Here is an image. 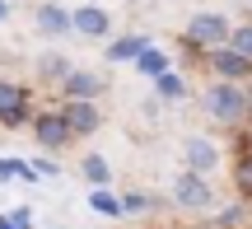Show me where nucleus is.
<instances>
[{
  "instance_id": "1",
  "label": "nucleus",
  "mask_w": 252,
  "mask_h": 229,
  "mask_svg": "<svg viewBox=\"0 0 252 229\" xmlns=\"http://www.w3.org/2000/svg\"><path fill=\"white\" fill-rule=\"evenodd\" d=\"M201 108L210 112V122L238 127V122H248V94H243V84L220 80V84H210V89L201 94Z\"/></svg>"
},
{
  "instance_id": "2",
  "label": "nucleus",
  "mask_w": 252,
  "mask_h": 229,
  "mask_svg": "<svg viewBox=\"0 0 252 229\" xmlns=\"http://www.w3.org/2000/svg\"><path fill=\"white\" fill-rule=\"evenodd\" d=\"M229 33H234V24H229L224 14H215V9H206V14H191L187 28H182V37H187L191 47H229Z\"/></svg>"
},
{
  "instance_id": "3",
  "label": "nucleus",
  "mask_w": 252,
  "mask_h": 229,
  "mask_svg": "<svg viewBox=\"0 0 252 229\" xmlns=\"http://www.w3.org/2000/svg\"><path fill=\"white\" fill-rule=\"evenodd\" d=\"M173 201H178L182 211H215V187H210V178L182 168V173L173 178Z\"/></svg>"
},
{
  "instance_id": "4",
  "label": "nucleus",
  "mask_w": 252,
  "mask_h": 229,
  "mask_svg": "<svg viewBox=\"0 0 252 229\" xmlns=\"http://www.w3.org/2000/svg\"><path fill=\"white\" fill-rule=\"evenodd\" d=\"M182 164H187V173L210 178L220 168V145L206 140V136H187V140H182Z\"/></svg>"
},
{
  "instance_id": "5",
  "label": "nucleus",
  "mask_w": 252,
  "mask_h": 229,
  "mask_svg": "<svg viewBox=\"0 0 252 229\" xmlns=\"http://www.w3.org/2000/svg\"><path fill=\"white\" fill-rule=\"evenodd\" d=\"M206 65L215 70V80H234V84L252 75V61H248L243 52H234V47H210V52H206Z\"/></svg>"
},
{
  "instance_id": "6",
  "label": "nucleus",
  "mask_w": 252,
  "mask_h": 229,
  "mask_svg": "<svg viewBox=\"0 0 252 229\" xmlns=\"http://www.w3.org/2000/svg\"><path fill=\"white\" fill-rule=\"evenodd\" d=\"M61 117H65V127H70L75 140H80V136H94V131L103 127L98 103H75V98H65V103H61Z\"/></svg>"
},
{
  "instance_id": "7",
  "label": "nucleus",
  "mask_w": 252,
  "mask_h": 229,
  "mask_svg": "<svg viewBox=\"0 0 252 229\" xmlns=\"http://www.w3.org/2000/svg\"><path fill=\"white\" fill-rule=\"evenodd\" d=\"M33 136H37V145H42V150H65L75 140L61 112H42V117H33Z\"/></svg>"
},
{
  "instance_id": "8",
  "label": "nucleus",
  "mask_w": 252,
  "mask_h": 229,
  "mask_svg": "<svg viewBox=\"0 0 252 229\" xmlns=\"http://www.w3.org/2000/svg\"><path fill=\"white\" fill-rule=\"evenodd\" d=\"M70 28L80 37H108L112 33V19H108L103 5H80V9H70Z\"/></svg>"
},
{
  "instance_id": "9",
  "label": "nucleus",
  "mask_w": 252,
  "mask_h": 229,
  "mask_svg": "<svg viewBox=\"0 0 252 229\" xmlns=\"http://www.w3.org/2000/svg\"><path fill=\"white\" fill-rule=\"evenodd\" d=\"M24 122H28V94L0 80V127H24Z\"/></svg>"
},
{
  "instance_id": "10",
  "label": "nucleus",
  "mask_w": 252,
  "mask_h": 229,
  "mask_svg": "<svg viewBox=\"0 0 252 229\" xmlns=\"http://www.w3.org/2000/svg\"><path fill=\"white\" fill-rule=\"evenodd\" d=\"M65 98H75V103H94L103 94V75H94V70H70L65 75Z\"/></svg>"
},
{
  "instance_id": "11",
  "label": "nucleus",
  "mask_w": 252,
  "mask_h": 229,
  "mask_svg": "<svg viewBox=\"0 0 252 229\" xmlns=\"http://www.w3.org/2000/svg\"><path fill=\"white\" fill-rule=\"evenodd\" d=\"M37 33H47V37H65V33H75L70 28V9L65 5H52V0H47V5H37Z\"/></svg>"
},
{
  "instance_id": "12",
  "label": "nucleus",
  "mask_w": 252,
  "mask_h": 229,
  "mask_svg": "<svg viewBox=\"0 0 252 229\" xmlns=\"http://www.w3.org/2000/svg\"><path fill=\"white\" fill-rule=\"evenodd\" d=\"M145 47H150V37H145V33H126V37H117V42L108 47V61H135Z\"/></svg>"
},
{
  "instance_id": "13",
  "label": "nucleus",
  "mask_w": 252,
  "mask_h": 229,
  "mask_svg": "<svg viewBox=\"0 0 252 229\" xmlns=\"http://www.w3.org/2000/svg\"><path fill=\"white\" fill-rule=\"evenodd\" d=\"M131 65H135V70H140V75H150V80H159V75H163V70H168V56H163V52H159V47H145V52H140V56H135V61H131Z\"/></svg>"
},
{
  "instance_id": "14",
  "label": "nucleus",
  "mask_w": 252,
  "mask_h": 229,
  "mask_svg": "<svg viewBox=\"0 0 252 229\" xmlns=\"http://www.w3.org/2000/svg\"><path fill=\"white\" fill-rule=\"evenodd\" d=\"M84 183H94V187H108L112 183V164H108V159H103V155H84Z\"/></svg>"
},
{
  "instance_id": "15",
  "label": "nucleus",
  "mask_w": 252,
  "mask_h": 229,
  "mask_svg": "<svg viewBox=\"0 0 252 229\" xmlns=\"http://www.w3.org/2000/svg\"><path fill=\"white\" fill-rule=\"evenodd\" d=\"M154 94H159L163 103H178V98H187V84H182V75H173V70H163L159 80H154Z\"/></svg>"
},
{
  "instance_id": "16",
  "label": "nucleus",
  "mask_w": 252,
  "mask_h": 229,
  "mask_svg": "<svg viewBox=\"0 0 252 229\" xmlns=\"http://www.w3.org/2000/svg\"><path fill=\"white\" fill-rule=\"evenodd\" d=\"M70 70H75V65L65 61V56H42V61H37V75H42V80H56V84H65Z\"/></svg>"
},
{
  "instance_id": "17",
  "label": "nucleus",
  "mask_w": 252,
  "mask_h": 229,
  "mask_svg": "<svg viewBox=\"0 0 252 229\" xmlns=\"http://www.w3.org/2000/svg\"><path fill=\"white\" fill-rule=\"evenodd\" d=\"M89 206L98 215H122V196H112L108 187H94V192H89Z\"/></svg>"
},
{
  "instance_id": "18",
  "label": "nucleus",
  "mask_w": 252,
  "mask_h": 229,
  "mask_svg": "<svg viewBox=\"0 0 252 229\" xmlns=\"http://www.w3.org/2000/svg\"><path fill=\"white\" fill-rule=\"evenodd\" d=\"M159 206V196H150V192H126L122 196V215H140V211H154Z\"/></svg>"
},
{
  "instance_id": "19",
  "label": "nucleus",
  "mask_w": 252,
  "mask_h": 229,
  "mask_svg": "<svg viewBox=\"0 0 252 229\" xmlns=\"http://www.w3.org/2000/svg\"><path fill=\"white\" fill-rule=\"evenodd\" d=\"M234 187H238V196H243V201H252V155L238 159V168H234Z\"/></svg>"
},
{
  "instance_id": "20",
  "label": "nucleus",
  "mask_w": 252,
  "mask_h": 229,
  "mask_svg": "<svg viewBox=\"0 0 252 229\" xmlns=\"http://www.w3.org/2000/svg\"><path fill=\"white\" fill-rule=\"evenodd\" d=\"M229 47H234V52H243L248 61H252V24H238L234 33H229Z\"/></svg>"
},
{
  "instance_id": "21",
  "label": "nucleus",
  "mask_w": 252,
  "mask_h": 229,
  "mask_svg": "<svg viewBox=\"0 0 252 229\" xmlns=\"http://www.w3.org/2000/svg\"><path fill=\"white\" fill-rule=\"evenodd\" d=\"M9 178H33V168L14 164V159H0V183H9Z\"/></svg>"
},
{
  "instance_id": "22",
  "label": "nucleus",
  "mask_w": 252,
  "mask_h": 229,
  "mask_svg": "<svg viewBox=\"0 0 252 229\" xmlns=\"http://www.w3.org/2000/svg\"><path fill=\"white\" fill-rule=\"evenodd\" d=\"M0 229H33L28 211H14V215H0Z\"/></svg>"
},
{
  "instance_id": "23",
  "label": "nucleus",
  "mask_w": 252,
  "mask_h": 229,
  "mask_svg": "<svg viewBox=\"0 0 252 229\" xmlns=\"http://www.w3.org/2000/svg\"><path fill=\"white\" fill-rule=\"evenodd\" d=\"M243 220V206H229V211H220V225H238Z\"/></svg>"
},
{
  "instance_id": "24",
  "label": "nucleus",
  "mask_w": 252,
  "mask_h": 229,
  "mask_svg": "<svg viewBox=\"0 0 252 229\" xmlns=\"http://www.w3.org/2000/svg\"><path fill=\"white\" fill-rule=\"evenodd\" d=\"M5 19H9V0H0V24H5Z\"/></svg>"
},
{
  "instance_id": "25",
  "label": "nucleus",
  "mask_w": 252,
  "mask_h": 229,
  "mask_svg": "<svg viewBox=\"0 0 252 229\" xmlns=\"http://www.w3.org/2000/svg\"><path fill=\"white\" fill-rule=\"evenodd\" d=\"M248 117H252V89H248Z\"/></svg>"
},
{
  "instance_id": "26",
  "label": "nucleus",
  "mask_w": 252,
  "mask_h": 229,
  "mask_svg": "<svg viewBox=\"0 0 252 229\" xmlns=\"http://www.w3.org/2000/svg\"><path fill=\"white\" fill-rule=\"evenodd\" d=\"M243 155H252V140H248V150H243Z\"/></svg>"
}]
</instances>
